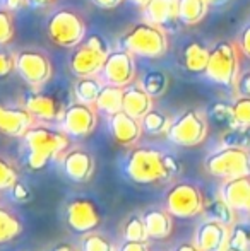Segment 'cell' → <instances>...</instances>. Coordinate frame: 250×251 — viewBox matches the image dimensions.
Masks as SVG:
<instances>
[{"label": "cell", "mask_w": 250, "mask_h": 251, "mask_svg": "<svg viewBox=\"0 0 250 251\" xmlns=\"http://www.w3.org/2000/svg\"><path fill=\"white\" fill-rule=\"evenodd\" d=\"M221 142H223V147L250 149V128L238 125L230 126V128L223 130V133H221Z\"/></svg>", "instance_id": "4dcf8cb0"}, {"label": "cell", "mask_w": 250, "mask_h": 251, "mask_svg": "<svg viewBox=\"0 0 250 251\" xmlns=\"http://www.w3.org/2000/svg\"><path fill=\"white\" fill-rule=\"evenodd\" d=\"M171 118L163 111H156V109H151L149 113L140 118V125L142 130L149 135H161V133H167L170 128Z\"/></svg>", "instance_id": "f546056e"}, {"label": "cell", "mask_w": 250, "mask_h": 251, "mask_svg": "<svg viewBox=\"0 0 250 251\" xmlns=\"http://www.w3.org/2000/svg\"><path fill=\"white\" fill-rule=\"evenodd\" d=\"M108 45L100 34H91L84 38L81 45L74 48L69 58V69L76 77H89L100 75L101 67L107 60Z\"/></svg>", "instance_id": "5b68a950"}, {"label": "cell", "mask_w": 250, "mask_h": 251, "mask_svg": "<svg viewBox=\"0 0 250 251\" xmlns=\"http://www.w3.org/2000/svg\"><path fill=\"white\" fill-rule=\"evenodd\" d=\"M249 232H250V227H249Z\"/></svg>", "instance_id": "f5cc1de1"}, {"label": "cell", "mask_w": 250, "mask_h": 251, "mask_svg": "<svg viewBox=\"0 0 250 251\" xmlns=\"http://www.w3.org/2000/svg\"><path fill=\"white\" fill-rule=\"evenodd\" d=\"M17 181H19V173L16 166L0 155V192L12 188Z\"/></svg>", "instance_id": "d590c367"}, {"label": "cell", "mask_w": 250, "mask_h": 251, "mask_svg": "<svg viewBox=\"0 0 250 251\" xmlns=\"http://www.w3.org/2000/svg\"><path fill=\"white\" fill-rule=\"evenodd\" d=\"M235 87L238 91V96H250V70H245L238 75Z\"/></svg>", "instance_id": "ab89813d"}, {"label": "cell", "mask_w": 250, "mask_h": 251, "mask_svg": "<svg viewBox=\"0 0 250 251\" xmlns=\"http://www.w3.org/2000/svg\"><path fill=\"white\" fill-rule=\"evenodd\" d=\"M207 62H209V48L200 41H189L182 50L180 63L190 74L206 72Z\"/></svg>", "instance_id": "603a6c76"}, {"label": "cell", "mask_w": 250, "mask_h": 251, "mask_svg": "<svg viewBox=\"0 0 250 251\" xmlns=\"http://www.w3.org/2000/svg\"><path fill=\"white\" fill-rule=\"evenodd\" d=\"M206 199L194 183H177L167 192L165 208L177 219H192L202 214Z\"/></svg>", "instance_id": "9c48e42d"}, {"label": "cell", "mask_w": 250, "mask_h": 251, "mask_svg": "<svg viewBox=\"0 0 250 251\" xmlns=\"http://www.w3.org/2000/svg\"><path fill=\"white\" fill-rule=\"evenodd\" d=\"M16 72L31 87H41L52 79V62L43 51L23 50L16 55Z\"/></svg>", "instance_id": "30bf717a"}, {"label": "cell", "mask_w": 250, "mask_h": 251, "mask_svg": "<svg viewBox=\"0 0 250 251\" xmlns=\"http://www.w3.org/2000/svg\"><path fill=\"white\" fill-rule=\"evenodd\" d=\"M118 251H151L147 241H124Z\"/></svg>", "instance_id": "7bdbcfd3"}, {"label": "cell", "mask_w": 250, "mask_h": 251, "mask_svg": "<svg viewBox=\"0 0 250 251\" xmlns=\"http://www.w3.org/2000/svg\"><path fill=\"white\" fill-rule=\"evenodd\" d=\"M125 176L137 185L165 183L180 171V162L173 155L153 147H134L124 161Z\"/></svg>", "instance_id": "6da1fadb"}, {"label": "cell", "mask_w": 250, "mask_h": 251, "mask_svg": "<svg viewBox=\"0 0 250 251\" xmlns=\"http://www.w3.org/2000/svg\"><path fill=\"white\" fill-rule=\"evenodd\" d=\"M206 75L218 86L233 87L240 75V58H238L237 45L226 40L214 43L209 48Z\"/></svg>", "instance_id": "277c9868"}, {"label": "cell", "mask_w": 250, "mask_h": 251, "mask_svg": "<svg viewBox=\"0 0 250 251\" xmlns=\"http://www.w3.org/2000/svg\"><path fill=\"white\" fill-rule=\"evenodd\" d=\"M98 126L96 108L84 102H72L65 108L60 120V130L72 139H84L91 135Z\"/></svg>", "instance_id": "7c38bea8"}, {"label": "cell", "mask_w": 250, "mask_h": 251, "mask_svg": "<svg viewBox=\"0 0 250 251\" xmlns=\"http://www.w3.org/2000/svg\"><path fill=\"white\" fill-rule=\"evenodd\" d=\"M149 239H167L173 231V215L167 208H153L142 215Z\"/></svg>", "instance_id": "7402d4cb"}, {"label": "cell", "mask_w": 250, "mask_h": 251, "mask_svg": "<svg viewBox=\"0 0 250 251\" xmlns=\"http://www.w3.org/2000/svg\"><path fill=\"white\" fill-rule=\"evenodd\" d=\"M209 133V120L200 109H187L171 120L167 137L180 147H195L206 140Z\"/></svg>", "instance_id": "8992f818"}, {"label": "cell", "mask_w": 250, "mask_h": 251, "mask_svg": "<svg viewBox=\"0 0 250 251\" xmlns=\"http://www.w3.org/2000/svg\"><path fill=\"white\" fill-rule=\"evenodd\" d=\"M122 101H124V87L113 86V84H103L96 98V102H94V108H96V111L111 116L122 111Z\"/></svg>", "instance_id": "cb8c5ba5"}, {"label": "cell", "mask_w": 250, "mask_h": 251, "mask_svg": "<svg viewBox=\"0 0 250 251\" xmlns=\"http://www.w3.org/2000/svg\"><path fill=\"white\" fill-rule=\"evenodd\" d=\"M209 5H224L226 2H230V0H206Z\"/></svg>", "instance_id": "c3c4849f"}, {"label": "cell", "mask_w": 250, "mask_h": 251, "mask_svg": "<svg viewBox=\"0 0 250 251\" xmlns=\"http://www.w3.org/2000/svg\"><path fill=\"white\" fill-rule=\"evenodd\" d=\"M178 23L185 26H194L206 17L209 3L206 0H177Z\"/></svg>", "instance_id": "d4e9b609"}, {"label": "cell", "mask_w": 250, "mask_h": 251, "mask_svg": "<svg viewBox=\"0 0 250 251\" xmlns=\"http://www.w3.org/2000/svg\"><path fill=\"white\" fill-rule=\"evenodd\" d=\"M207 120L214 122L216 125L224 126V130L230 128V126L235 125L233 108L228 102H214L209 108V111H207Z\"/></svg>", "instance_id": "d6a6232c"}, {"label": "cell", "mask_w": 250, "mask_h": 251, "mask_svg": "<svg viewBox=\"0 0 250 251\" xmlns=\"http://www.w3.org/2000/svg\"><path fill=\"white\" fill-rule=\"evenodd\" d=\"M103 84H105L103 80L98 79L96 75L77 77V80L74 82V96H76V101L94 106Z\"/></svg>", "instance_id": "484cf974"}, {"label": "cell", "mask_w": 250, "mask_h": 251, "mask_svg": "<svg viewBox=\"0 0 250 251\" xmlns=\"http://www.w3.org/2000/svg\"><path fill=\"white\" fill-rule=\"evenodd\" d=\"M23 231V224L16 214L5 207H0V245L16 239Z\"/></svg>", "instance_id": "83f0119b"}, {"label": "cell", "mask_w": 250, "mask_h": 251, "mask_svg": "<svg viewBox=\"0 0 250 251\" xmlns=\"http://www.w3.org/2000/svg\"><path fill=\"white\" fill-rule=\"evenodd\" d=\"M48 38L62 48H76L86 38L83 17L70 9H60L52 14L47 24Z\"/></svg>", "instance_id": "ba28073f"}, {"label": "cell", "mask_w": 250, "mask_h": 251, "mask_svg": "<svg viewBox=\"0 0 250 251\" xmlns=\"http://www.w3.org/2000/svg\"><path fill=\"white\" fill-rule=\"evenodd\" d=\"M130 2H132L134 5H137V7H144L147 2H149V0H130Z\"/></svg>", "instance_id": "f907efd6"}, {"label": "cell", "mask_w": 250, "mask_h": 251, "mask_svg": "<svg viewBox=\"0 0 250 251\" xmlns=\"http://www.w3.org/2000/svg\"><path fill=\"white\" fill-rule=\"evenodd\" d=\"M235 125L250 128V96H238L231 102Z\"/></svg>", "instance_id": "e575fe53"}, {"label": "cell", "mask_w": 250, "mask_h": 251, "mask_svg": "<svg viewBox=\"0 0 250 251\" xmlns=\"http://www.w3.org/2000/svg\"><path fill=\"white\" fill-rule=\"evenodd\" d=\"M139 84L144 87V91H146L147 94H151L153 98H160L167 93L170 79H168L167 74L161 72V70H149V72H146L140 77Z\"/></svg>", "instance_id": "4316f807"}, {"label": "cell", "mask_w": 250, "mask_h": 251, "mask_svg": "<svg viewBox=\"0 0 250 251\" xmlns=\"http://www.w3.org/2000/svg\"><path fill=\"white\" fill-rule=\"evenodd\" d=\"M12 195L17 201H28L31 197V192L26 185H23L21 181H17L16 185L12 186Z\"/></svg>", "instance_id": "b9f144b4"}, {"label": "cell", "mask_w": 250, "mask_h": 251, "mask_svg": "<svg viewBox=\"0 0 250 251\" xmlns=\"http://www.w3.org/2000/svg\"><path fill=\"white\" fill-rule=\"evenodd\" d=\"M52 251H76L74 250V246H70V245H67V243H62V245H57Z\"/></svg>", "instance_id": "7dc6e473"}, {"label": "cell", "mask_w": 250, "mask_h": 251, "mask_svg": "<svg viewBox=\"0 0 250 251\" xmlns=\"http://www.w3.org/2000/svg\"><path fill=\"white\" fill-rule=\"evenodd\" d=\"M14 38V19L9 10L0 9V45L10 43Z\"/></svg>", "instance_id": "74e56055"}, {"label": "cell", "mask_w": 250, "mask_h": 251, "mask_svg": "<svg viewBox=\"0 0 250 251\" xmlns=\"http://www.w3.org/2000/svg\"><path fill=\"white\" fill-rule=\"evenodd\" d=\"M81 251H118L115 245L100 232H87L81 243Z\"/></svg>", "instance_id": "836d02e7"}, {"label": "cell", "mask_w": 250, "mask_h": 251, "mask_svg": "<svg viewBox=\"0 0 250 251\" xmlns=\"http://www.w3.org/2000/svg\"><path fill=\"white\" fill-rule=\"evenodd\" d=\"M108 125H110V133L115 139V142L124 147L136 146L144 133L140 120L130 116L124 109L115 113V115H111Z\"/></svg>", "instance_id": "ac0fdd59"}, {"label": "cell", "mask_w": 250, "mask_h": 251, "mask_svg": "<svg viewBox=\"0 0 250 251\" xmlns=\"http://www.w3.org/2000/svg\"><path fill=\"white\" fill-rule=\"evenodd\" d=\"M207 175L220 179H231L250 175V149L242 147H221L204 161Z\"/></svg>", "instance_id": "52a82bcc"}, {"label": "cell", "mask_w": 250, "mask_h": 251, "mask_svg": "<svg viewBox=\"0 0 250 251\" xmlns=\"http://www.w3.org/2000/svg\"><path fill=\"white\" fill-rule=\"evenodd\" d=\"M62 168L69 179L76 183H86L93 178L96 161L87 151L81 149V147H74L62 155Z\"/></svg>", "instance_id": "2e32d148"}, {"label": "cell", "mask_w": 250, "mask_h": 251, "mask_svg": "<svg viewBox=\"0 0 250 251\" xmlns=\"http://www.w3.org/2000/svg\"><path fill=\"white\" fill-rule=\"evenodd\" d=\"M231 226L214 219H207L197 227L194 243L200 251H228L230 250Z\"/></svg>", "instance_id": "5bb4252c"}, {"label": "cell", "mask_w": 250, "mask_h": 251, "mask_svg": "<svg viewBox=\"0 0 250 251\" xmlns=\"http://www.w3.org/2000/svg\"><path fill=\"white\" fill-rule=\"evenodd\" d=\"M228 251H242V250H237V248H231V246H230V250H228Z\"/></svg>", "instance_id": "816d5d0a"}, {"label": "cell", "mask_w": 250, "mask_h": 251, "mask_svg": "<svg viewBox=\"0 0 250 251\" xmlns=\"http://www.w3.org/2000/svg\"><path fill=\"white\" fill-rule=\"evenodd\" d=\"M5 2V7L7 9H17V7L24 5V3H29V0H3Z\"/></svg>", "instance_id": "f6af8a7d"}, {"label": "cell", "mask_w": 250, "mask_h": 251, "mask_svg": "<svg viewBox=\"0 0 250 251\" xmlns=\"http://www.w3.org/2000/svg\"><path fill=\"white\" fill-rule=\"evenodd\" d=\"M136 58H134L132 53H129L124 48H118V50L108 53L100 72V79L105 84H113V86L120 87L136 82Z\"/></svg>", "instance_id": "8fae6325"}, {"label": "cell", "mask_w": 250, "mask_h": 251, "mask_svg": "<svg viewBox=\"0 0 250 251\" xmlns=\"http://www.w3.org/2000/svg\"><path fill=\"white\" fill-rule=\"evenodd\" d=\"M34 125V116L24 106L10 108L0 101V133L14 139H23Z\"/></svg>", "instance_id": "e0dca14e"}, {"label": "cell", "mask_w": 250, "mask_h": 251, "mask_svg": "<svg viewBox=\"0 0 250 251\" xmlns=\"http://www.w3.org/2000/svg\"><path fill=\"white\" fill-rule=\"evenodd\" d=\"M154 98L144 91V87L139 82H132L124 87V101H122V109L129 113L130 116L140 120L146 113L153 109Z\"/></svg>", "instance_id": "44dd1931"}, {"label": "cell", "mask_w": 250, "mask_h": 251, "mask_svg": "<svg viewBox=\"0 0 250 251\" xmlns=\"http://www.w3.org/2000/svg\"><path fill=\"white\" fill-rule=\"evenodd\" d=\"M93 3L101 9H115L117 5H120L122 0H93Z\"/></svg>", "instance_id": "ee69618b"}, {"label": "cell", "mask_w": 250, "mask_h": 251, "mask_svg": "<svg viewBox=\"0 0 250 251\" xmlns=\"http://www.w3.org/2000/svg\"><path fill=\"white\" fill-rule=\"evenodd\" d=\"M204 212L209 219H214V221H220L226 226H235L237 222V212L230 207L221 197L214 199L213 201L207 203L206 201V207H204Z\"/></svg>", "instance_id": "f1b7e54d"}, {"label": "cell", "mask_w": 250, "mask_h": 251, "mask_svg": "<svg viewBox=\"0 0 250 251\" xmlns=\"http://www.w3.org/2000/svg\"><path fill=\"white\" fill-rule=\"evenodd\" d=\"M173 251H200V250L197 248L195 243H184V245H180L177 250H173Z\"/></svg>", "instance_id": "bcb514c9"}, {"label": "cell", "mask_w": 250, "mask_h": 251, "mask_svg": "<svg viewBox=\"0 0 250 251\" xmlns=\"http://www.w3.org/2000/svg\"><path fill=\"white\" fill-rule=\"evenodd\" d=\"M122 238H124L125 241H147V239H149L142 215L134 214L127 219L124 229H122Z\"/></svg>", "instance_id": "1f68e13d"}, {"label": "cell", "mask_w": 250, "mask_h": 251, "mask_svg": "<svg viewBox=\"0 0 250 251\" xmlns=\"http://www.w3.org/2000/svg\"><path fill=\"white\" fill-rule=\"evenodd\" d=\"M23 139L28 149L26 162L33 171L43 169L54 159H62L70 147V139L63 130L47 125H33Z\"/></svg>", "instance_id": "7a4b0ae2"}, {"label": "cell", "mask_w": 250, "mask_h": 251, "mask_svg": "<svg viewBox=\"0 0 250 251\" xmlns=\"http://www.w3.org/2000/svg\"><path fill=\"white\" fill-rule=\"evenodd\" d=\"M65 221L72 231L87 234L101 224V214L93 200L77 197L67 203Z\"/></svg>", "instance_id": "4fadbf2b"}, {"label": "cell", "mask_w": 250, "mask_h": 251, "mask_svg": "<svg viewBox=\"0 0 250 251\" xmlns=\"http://www.w3.org/2000/svg\"><path fill=\"white\" fill-rule=\"evenodd\" d=\"M238 50L250 58V23L242 29L240 36H238Z\"/></svg>", "instance_id": "60d3db41"}, {"label": "cell", "mask_w": 250, "mask_h": 251, "mask_svg": "<svg viewBox=\"0 0 250 251\" xmlns=\"http://www.w3.org/2000/svg\"><path fill=\"white\" fill-rule=\"evenodd\" d=\"M220 197L240 214L250 212V175L224 179L220 190Z\"/></svg>", "instance_id": "d6986e66"}, {"label": "cell", "mask_w": 250, "mask_h": 251, "mask_svg": "<svg viewBox=\"0 0 250 251\" xmlns=\"http://www.w3.org/2000/svg\"><path fill=\"white\" fill-rule=\"evenodd\" d=\"M142 14L144 21L163 29H170L178 23L177 0H149L142 7Z\"/></svg>", "instance_id": "ffe728a7"}, {"label": "cell", "mask_w": 250, "mask_h": 251, "mask_svg": "<svg viewBox=\"0 0 250 251\" xmlns=\"http://www.w3.org/2000/svg\"><path fill=\"white\" fill-rule=\"evenodd\" d=\"M52 0H29V3H33V5H47Z\"/></svg>", "instance_id": "681fc988"}, {"label": "cell", "mask_w": 250, "mask_h": 251, "mask_svg": "<svg viewBox=\"0 0 250 251\" xmlns=\"http://www.w3.org/2000/svg\"><path fill=\"white\" fill-rule=\"evenodd\" d=\"M16 70V55L0 50V77H7Z\"/></svg>", "instance_id": "f35d334b"}, {"label": "cell", "mask_w": 250, "mask_h": 251, "mask_svg": "<svg viewBox=\"0 0 250 251\" xmlns=\"http://www.w3.org/2000/svg\"><path fill=\"white\" fill-rule=\"evenodd\" d=\"M118 47L134 56L142 58H161L168 51V36L163 27L147 23H137L130 26L118 40Z\"/></svg>", "instance_id": "3957f363"}, {"label": "cell", "mask_w": 250, "mask_h": 251, "mask_svg": "<svg viewBox=\"0 0 250 251\" xmlns=\"http://www.w3.org/2000/svg\"><path fill=\"white\" fill-rule=\"evenodd\" d=\"M230 246L242 251H249L250 246V232L249 229L242 227V226H231V234H230Z\"/></svg>", "instance_id": "8d00e7d4"}, {"label": "cell", "mask_w": 250, "mask_h": 251, "mask_svg": "<svg viewBox=\"0 0 250 251\" xmlns=\"http://www.w3.org/2000/svg\"><path fill=\"white\" fill-rule=\"evenodd\" d=\"M24 108L34 116V120L50 123V122H60L65 106L60 100H57L52 94H45L40 91H29L24 94Z\"/></svg>", "instance_id": "9a60e30c"}]
</instances>
